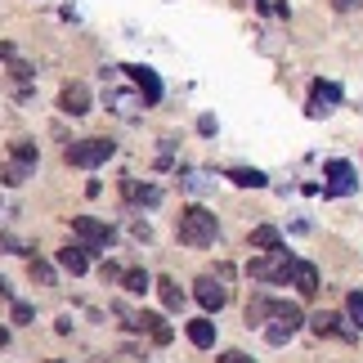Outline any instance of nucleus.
I'll return each mask as SVG.
<instances>
[{"instance_id": "obj_1", "label": "nucleus", "mask_w": 363, "mask_h": 363, "mask_svg": "<svg viewBox=\"0 0 363 363\" xmlns=\"http://www.w3.org/2000/svg\"><path fill=\"white\" fill-rule=\"evenodd\" d=\"M216 233H220V225H216V216L206 211V206H184L179 220H175V238L184 247H211Z\"/></svg>"}, {"instance_id": "obj_2", "label": "nucleus", "mask_w": 363, "mask_h": 363, "mask_svg": "<svg viewBox=\"0 0 363 363\" xmlns=\"http://www.w3.org/2000/svg\"><path fill=\"white\" fill-rule=\"evenodd\" d=\"M291 269H296V256L283 247H274V251H264V256H256L247 264V274L256 278V283H287Z\"/></svg>"}, {"instance_id": "obj_3", "label": "nucleus", "mask_w": 363, "mask_h": 363, "mask_svg": "<svg viewBox=\"0 0 363 363\" xmlns=\"http://www.w3.org/2000/svg\"><path fill=\"white\" fill-rule=\"evenodd\" d=\"M305 323L296 305H287V301H269V328H264V341L269 345H287L291 337H296V328Z\"/></svg>"}, {"instance_id": "obj_4", "label": "nucleus", "mask_w": 363, "mask_h": 363, "mask_svg": "<svg viewBox=\"0 0 363 363\" xmlns=\"http://www.w3.org/2000/svg\"><path fill=\"white\" fill-rule=\"evenodd\" d=\"M113 152H117L113 139H77V144H67L63 162L67 166H81V171H94V166H104Z\"/></svg>"}, {"instance_id": "obj_5", "label": "nucleus", "mask_w": 363, "mask_h": 363, "mask_svg": "<svg viewBox=\"0 0 363 363\" xmlns=\"http://www.w3.org/2000/svg\"><path fill=\"white\" fill-rule=\"evenodd\" d=\"M72 233L81 238V247H86V251H108V247L117 242V233L108 229L104 220H94V216H77L72 220Z\"/></svg>"}, {"instance_id": "obj_6", "label": "nucleus", "mask_w": 363, "mask_h": 363, "mask_svg": "<svg viewBox=\"0 0 363 363\" xmlns=\"http://www.w3.org/2000/svg\"><path fill=\"white\" fill-rule=\"evenodd\" d=\"M193 296H198V305L206 314H220L229 305V287H225V278H216V274H202L198 283H193Z\"/></svg>"}, {"instance_id": "obj_7", "label": "nucleus", "mask_w": 363, "mask_h": 363, "mask_svg": "<svg viewBox=\"0 0 363 363\" xmlns=\"http://www.w3.org/2000/svg\"><path fill=\"white\" fill-rule=\"evenodd\" d=\"M59 108L67 117H86L90 113V86L86 81H67V86L59 90Z\"/></svg>"}, {"instance_id": "obj_8", "label": "nucleus", "mask_w": 363, "mask_h": 363, "mask_svg": "<svg viewBox=\"0 0 363 363\" xmlns=\"http://www.w3.org/2000/svg\"><path fill=\"white\" fill-rule=\"evenodd\" d=\"M337 104H341V86H337V81H314V94H310V117H328Z\"/></svg>"}, {"instance_id": "obj_9", "label": "nucleus", "mask_w": 363, "mask_h": 363, "mask_svg": "<svg viewBox=\"0 0 363 363\" xmlns=\"http://www.w3.org/2000/svg\"><path fill=\"white\" fill-rule=\"evenodd\" d=\"M328 179H332V184L323 189L328 198H341V193H354V189H359V179H354V166H350V162H328Z\"/></svg>"}, {"instance_id": "obj_10", "label": "nucleus", "mask_w": 363, "mask_h": 363, "mask_svg": "<svg viewBox=\"0 0 363 363\" xmlns=\"http://www.w3.org/2000/svg\"><path fill=\"white\" fill-rule=\"evenodd\" d=\"M125 72H130V81L139 86V94H144V104H162V81H157V72H152V67L135 63V67H125Z\"/></svg>"}, {"instance_id": "obj_11", "label": "nucleus", "mask_w": 363, "mask_h": 363, "mask_svg": "<svg viewBox=\"0 0 363 363\" xmlns=\"http://www.w3.org/2000/svg\"><path fill=\"white\" fill-rule=\"evenodd\" d=\"M310 328L318 332V337H341V341H354V337H359V328H341V314H328V310L314 314Z\"/></svg>"}, {"instance_id": "obj_12", "label": "nucleus", "mask_w": 363, "mask_h": 363, "mask_svg": "<svg viewBox=\"0 0 363 363\" xmlns=\"http://www.w3.org/2000/svg\"><path fill=\"white\" fill-rule=\"evenodd\" d=\"M291 287H296L305 301H310V296H318V264H310V260H296V269H291Z\"/></svg>"}, {"instance_id": "obj_13", "label": "nucleus", "mask_w": 363, "mask_h": 363, "mask_svg": "<svg viewBox=\"0 0 363 363\" xmlns=\"http://www.w3.org/2000/svg\"><path fill=\"white\" fill-rule=\"evenodd\" d=\"M184 337L198 345V350H211L216 345V323L211 318H193V323H184Z\"/></svg>"}, {"instance_id": "obj_14", "label": "nucleus", "mask_w": 363, "mask_h": 363, "mask_svg": "<svg viewBox=\"0 0 363 363\" xmlns=\"http://www.w3.org/2000/svg\"><path fill=\"white\" fill-rule=\"evenodd\" d=\"M121 193H125L130 202H139V206H157V202H162V189H152V184L139 189L135 179H121Z\"/></svg>"}, {"instance_id": "obj_15", "label": "nucleus", "mask_w": 363, "mask_h": 363, "mask_svg": "<svg viewBox=\"0 0 363 363\" xmlns=\"http://www.w3.org/2000/svg\"><path fill=\"white\" fill-rule=\"evenodd\" d=\"M59 264L67 274H86L90 269V256H86V247H63L59 251Z\"/></svg>"}, {"instance_id": "obj_16", "label": "nucleus", "mask_w": 363, "mask_h": 363, "mask_svg": "<svg viewBox=\"0 0 363 363\" xmlns=\"http://www.w3.org/2000/svg\"><path fill=\"white\" fill-rule=\"evenodd\" d=\"M9 157L18 162V166H32V171H36V162H40V148H36V144H27V139H13V144H9Z\"/></svg>"}, {"instance_id": "obj_17", "label": "nucleus", "mask_w": 363, "mask_h": 363, "mask_svg": "<svg viewBox=\"0 0 363 363\" xmlns=\"http://www.w3.org/2000/svg\"><path fill=\"white\" fill-rule=\"evenodd\" d=\"M251 247L274 251V247H283V233H278L274 225H256V229H251Z\"/></svg>"}, {"instance_id": "obj_18", "label": "nucleus", "mask_w": 363, "mask_h": 363, "mask_svg": "<svg viewBox=\"0 0 363 363\" xmlns=\"http://www.w3.org/2000/svg\"><path fill=\"white\" fill-rule=\"evenodd\" d=\"M229 179H233V184H242V189H264V184H269L264 171H251V166H233Z\"/></svg>"}, {"instance_id": "obj_19", "label": "nucleus", "mask_w": 363, "mask_h": 363, "mask_svg": "<svg viewBox=\"0 0 363 363\" xmlns=\"http://www.w3.org/2000/svg\"><path fill=\"white\" fill-rule=\"evenodd\" d=\"M157 296H162L166 310H179V305H184V291H179L175 278H162V283H157Z\"/></svg>"}, {"instance_id": "obj_20", "label": "nucleus", "mask_w": 363, "mask_h": 363, "mask_svg": "<svg viewBox=\"0 0 363 363\" xmlns=\"http://www.w3.org/2000/svg\"><path fill=\"white\" fill-rule=\"evenodd\" d=\"M121 287L130 291V296H144V291L152 287V278H148L144 269H125V274H121Z\"/></svg>"}, {"instance_id": "obj_21", "label": "nucleus", "mask_w": 363, "mask_h": 363, "mask_svg": "<svg viewBox=\"0 0 363 363\" xmlns=\"http://www.w3.org/2000/svg\"><path fill=\"white\" fill-rule=\"evenodd\" d=\"M27 278L40 283V287H54V269H50L45 260H27Z\"/></svg>"}, {"instance_id": "obj_22", "label": "nucleus", "mask_w": 363, "mask_h": 363, "mask_svg": "<svg viewBox=\"0 0 363 363\" xmlns=\"http://www.w3.org/2000/svg\"><path fill=\"white\" fill-rule=\"evenodd\" d=\"M269 318V296H251L247 301V323H264Z\"/></svg>"}, {"instance_id": "obj_23", "label": "nucleus", "mask_w": 363, "mask_h": 363, "mask_svg": "<svg viewBox=\"0 0 363 363\" xmlns=\"http://www.w3.org/2000/svg\"><path fill=\"white\" fill-rule=\"evenodd\" d=\"M345 314H350V323L363 332V291H350V296H345Z\"/></svg>"}, {"instance_id": "obj_24", "label": "nucleus", "mask_w": 363, "mask_h": 363, "mask_svg": "<svg viewBox=\"0 0 363 363\" xmlns=\"http://www.w3.org/2000/svg\"><path fill=\"white\" fill-rule=\"evenodd\" d=\"M9 318H13V323H32L36 310H32L27 301H9Z\"/></svg>"}, {"instance_id": "obj_25", "label": "nucleus", "mask_w": 363, "mask_h": 363, "mask_svg": "<svg viewBox=\"0 0 363 363\" xmlns=\"http://www.w3.org/2000/svg\"><path fill=\"white\" fill-rule=\"evenodd\" d=\"M27 175H32V166H18V162H9V166H5V184H23Z\"/></svg>"}, {"instance_id": "obj_26", "label": "nucleus", "mask_w": 363, "mask_h": 363, "mask_svg": "<svg viewBox=\"0 0 363 363\" xmlns=\"http://www.w3.org/2000/svg\"><path fill=\"white\" fill-rule=\"evenodd\" d=\"M0 251H9V256H27V247L13 238V233H5V229H0Z\"/></svg>"}, {"instance_id": "obj_27", "label": "nucleus", "mask_w": 363, "mask_h": 363, "mask_svg": "<svg viewBox=\"0 0 363 363\" xmlns=\"http://www.w3.org/2000/svg\"><path fill=\"white\" fill-rule=\"evenodd\" d=\"M99 274H104V283H121V269H117V264H104Z\"/></svg>"}, {"instance_id": "obj_28", "label": "nucleus", "mask_w": 363, "mask_h": 363, "mask_svg": "<svg viewBox=\"0 0 363 363\" xmlns=\"http://www.w3.org/2000/svg\"><path fill=\"white\" fill-rule=\"evenodd\" d=\"M220 363H251L242 350H225V354H220Z\"/></svg>"}, {"instance_id": "obj_29", "label": "nucleus", "mask_w": 363, "mask_h": 363, "mask_svg": "<svg viewBox=\"0 0 363 363\" xmlns=\"http://www.w3.org/2000/svg\"><path fill=\"white\" fill-rule=\"evenodd\" d=\"M184 189H193V193H202V189H206V175H189V179H184Z\"/></svg>"}, {"instance_id": "obj_30", "label": "nucleus", "mask_w": 363, "mask_h": 363, "mask_svg": "<svg viewBox=\"0 0 363 363\" xmlns=\"http://www.w3.org/2000/svg\"><path fill=\"white\" fill-rule=\"evenodd\" d=\"M135 238H139V242H148V238H152V229L144 225V220H135Z\"/></svg>"}, {"instance_id": "obj_31", "label": "nucleus", "mask_w": 363, "mask_h": 363, "mask_svg": "<svg viewBox=\"0 0 363 363\" xmlns=\"http://www.w3.org/2000/svg\"><path fill=\"white\" fill-rule=\"evenodd\" d=\"M0 301H13V291H9V283L0 278Z\"/></svg>"}, {"instance_id": "obj_32", "label": "nucleus", "mask_w": 363, "mask_h": 363, "mask_svg": "<svg viewBox=\"0 0 363 363\" xmlns=\"http://www.w3.org/2000/svg\"><path fill=\"white\" fill-rule=\"evenodd\" d=\"M332 5H337V9L345 13V9H354V0H332Z\"/></svg>"}, {"instance_id": "obj_33", "label": "nucleus", "mask_w": 363, "mask_h": 363, "mask_svg": "<svg viewBox=\"0 0 363 363\" xmlns=\"http://www.w3.org/2000/svg\"><path fill=\"white\" fill-rule=\"evenodd\" d=\"M5 345H9V328H0V350H5Z\"/></svg>"}, {"instance_id": "obj_34", "label": "nucleus", "mask_w": 363, "mask_h": 363, "mask_svg": "<svg viewBox=\"0 0 363 363\" xmlns=\"http://www.w3.org/2000/svg\"><path fill=\"white\" fill-rule=\"evenodd\" d=\"M50 363H63V359H50Z\"/></svg>"}]
</instances>
